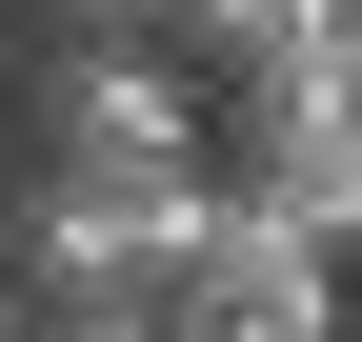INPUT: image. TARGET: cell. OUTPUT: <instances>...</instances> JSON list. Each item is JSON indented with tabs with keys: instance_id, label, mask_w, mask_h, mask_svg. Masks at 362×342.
Wrapping results in <instances>:
<instances>
[{
	"instance_id": "277c9868",
	"label": "cell",
	"mask_w": 362,
	"mask_h": 342,
	"mask_svg": "<svg viewBox=\"0 0 362 342\" xmlns=\"http://www.w3.org/2000/svg\"><path fill=\"white\" fill-rule=\"evenodd\" d=\"M202 342H362L342 302H242V322H202Z\"/></svg>"
},
{
	"instance_id": "3957f363",
	"label": "cell",
	"mask_w": 362,
	"mask_h": 342,
	"mask_svg": "<svg viewBox=\"0 0 362 342\" xmlns=\"http://www.w3.org/2000/svg\"><path fill=\"white\" fill-rule=\"evenodd\" d=\"M161 40L202 81H242V61H282V40H322V0H161Z\"/></svg>"
},
{
	"instance_id": "5b68a950",
	"label": "cell",
	"mask_w": 362,
	"mask_h": 342,
	"mask_svg": "<svg viewBox=\"0 0 362 342\" xmlns=\"http://www.w3.org/2000/svg\"><path fill=\"white\" fill-rule=\"evenodd\" d=\"M40 40H121V20H161V0H21Z\"/></svg>"
},
{
	"instance_id": "7a4b0ae2",
	"label": "cell",
	"mask_w": 362,
	"mask_h": 342,
	"mask_svg": "<svg viewBox=\"0 0 362 342\" xmlns=\"http://www.w3.org/2000/svg\"><path fill=\"white\" fill-rule=\"evenodd\" d=\"M221 182H262L322 242H362V40H282V61L221 81Z\"/></svg>"
},
{
	"instance_id": "6da1fadb",
	"label": "cell",
	"mask_w": 362,
	"mask_h": 342,
	"mask_svg": "<svg viewBox=\"0 0 362 342\" xmlns=\"http://www.w3.org/2000/svg\"><path fill=\"white\" fill-rule=\"evenodd\" d=\"M21 161H40V182H202V161H221V81L181 61L161 20L40 40V61H21Z\"/></svg>"
}]
</instances>
